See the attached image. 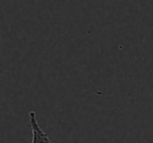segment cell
Wrapping results in <instances>:
<instances>
[{"label":"cell","instance_id":"cell-1","mask_svg":"<svg viewBox=\"0 0 153 143\" xmlns=\"http://www.w3.org/2000/svg\"><path fill=\"white\" fill-rule=\"evenodd\" d=\"M29 123L31 127V134H32V142L31 143H51L48 135L41 129L40 124L36 119V112H29Z\"/></svg>","mask_w":153,"mask_h":143}]
</instances>
